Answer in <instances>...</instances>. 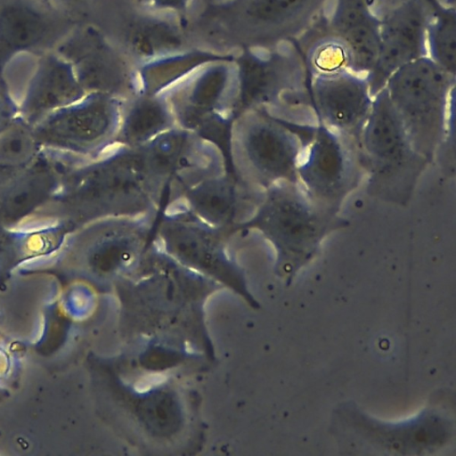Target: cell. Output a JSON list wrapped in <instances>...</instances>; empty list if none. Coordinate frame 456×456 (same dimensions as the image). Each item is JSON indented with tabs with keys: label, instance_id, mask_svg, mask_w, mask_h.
Masks as SVG:
<instances>
[{
	"label": "cell",
	"instance_id": "cell-1",
	"mask_svg": "<svg viewBox=\"0 0 456 456\" xmlns=\"http://www.w3.org/2000/svg\"><path fill=\"white\" fill-rule=\"evenodd\" d=\"M164 195L138 148L116 146L69 176L63 204L80 227L106 218L158 216Z\"/></svg>",
	"mask_w": 456,
	"mask_h": 456
},
{
	"label": "cell",
	"instance_id": "cell-2",
	"mask_svg": "<svg viewBox=\"0 0 456 456\" xmlns=\"http://www.w3.org/2000/svg\"><path fill=\"white\" fill-rule=\"evenodd\" d=\"M441 390L415 416L396 422L373 418L354 402L337 405L330 433L342 454L427 455L446 448L455 434L454 409Z\"/></svg>",
	"mask_w": 456,
	"mask_h": 456
},
{
	"label": "cell",
	"instance_id": "cell-3",
	"mask_svg": "<svg viewBox=\"0 0 456 456\" xmlns=\"http://www.w3.org/2000/svg\"><path fill=\"white\" fill-rule=\"evenodd\" d=\"M348 221L312 200L297 183L281 182L265 190L246 227L257 231L275 252V273L290 285L317 255L324 239Z\"/></svg>",
	"mask_w": 456,
	"mask_h": 456
},
{
	"label": "cell",
	"instance_id": "cell-4",
	"mask_svg": "<svg viewBox=\"0 0 456 456\" xmlns=\"http://www.w3.org/2000/svg\"><path fill=\"white\" fill-rule=\"evenodd\" d=\"M359 152L367 176V193L406 206L429 161L412 146L385 88L373 97Z\"/></svg>",
	"mask_w": 456,
	"mask_h": 456
},
{
	"label": "cell",
	"instance_id": "cell-5",
	"mask_svg": "<svg viewBox=\"0 0 456 456\" xmlns=\"http://www.w3.org/2000/svg\"><path fill=\"white\" fill-rule=\"evenodd\" d=\"M304 126L258 110L239 111L226 142L231 171L263 191L281 182L297 183Z\"/></svg>",
	"mask_w": 456,
	"mask_h": 456
},
{
	"label": "cell",
	"instance_id": "cell-6",
	"mask_svg": "<svg viewBox=\"0 0 456 456\" xmlns=\"http://www.w3.org/2000/svg\"><path fill=\"white\" fill-rule=\"evenodd\" d=\"M455 77L424 56L397 69L383 87L412 146L429 162L448 133Z\"/></svg>",
	"mask_w": 456,
	"mask_h": 456
},
{
	"label": "cell",
	"instance_id": "cell-7",
	"mask_svg": "<svg viewBox=\"0 0 456 456\" xmlns=\"http://www.w3.org/2000/svg\"><path fill=\"white\" fill-rule=\"evenodd\" d=\"M160 94L177 127L209 139L225 151L230 125L240 110L232 56L200 67Z\"/></svg>",
	"mask_w": 456,
	"mask_h": 456
},
{
	"label": "cell",
	"instance_id": "cell-8",
	"mask_svg": "<svg viewBox=\"0 0 456 456\" xmlns=\"http://www.w3.org/2000/svg\"><path fill=\"white\" fill-rule=\"evenodd\" d=\"M362 175L358 142L319 123L304 126L297 178L317 205L338 213Z\"/></svg>",
	"mask_w": 456,
	"mask_h": 456
},
{
	"label": "cell",
	"instance_id": "cell-9",
	"mask_svg": "<svg viewBox=\"0 0 456 456\" xmlns=\"http://www.w3.org/2000/svg\"><path fill=\"white\" fill-rule=\"evenodd\" d=\"M137 148L149 174L167 194L166 204L195 183L228 169L222 147L180 127Z\"/></svg>",
	"mask_w": 456,
	"mask_h": 456
},
{
	"label": "cell",
	"instance_id": "cell-10",
	"mask_svg": "<svg viewBox=\"0 0 456 456\" xmlns=\"http://www.w3.org/2000/svg\"><path fill=\"white\" fill-rule=\"evenodd\" d=\"M121 102L86 94L53 111L35 132L38 141L95 159L117 146Z\"/></svg>",
	"mask_w": 456,
	"mask_h": 456
},
{
	"label": "cell",
	"instance_id": "cell-11",
	"mask_svg": "<svg viewBox=\"0 0 456 456\" xmlns=\"http://www.w3.org/2000/svg\"><path fill=\"white\" fill-rule=\"evenodd\" d=\"M0 78L5 86L19 84L24 89L23 110L32 118L69 105L86 94L72 65L55 51L14 57L4 66Z\"/></svg>",
	"mask_w": 456,
	"mask_h": 456
},
{
	"label": "cell",
	"instance_id": "cell-12",
	"mask_svg": "<svg viewBox=\"0 0 456 456\" xmlns=\"http://www.w3.org/2000/svg\"><path fill=\"white\" fill-rule=\"evenodd\" d=\"M265 191L226 169L191 186L175 200L166 204L165 208L183 210L230 234L250 223Z\"/></svg>",
	"mask_w": 456,
	"mask_h": 456
},
{
	"label": "cell",
	"instance_id": "cell-13",
	"mask_svg": "<svg viewBox=\"0 0 456 456\" xmlns=\"http://www.w3.org/2000/svg\"><path fill=\"white\" fill-rule=\"evenodd\" d=\"M77 23L48 0H0V74L18 55L54 51Z\"/></svg>",
	"mask_w": 456,
	"mask_h": 456
},
{
	"label": "cell",
	"instance_id": "cell-14",
	"mask_svg": "<svg viewBox=\"0 0 456 456\" xmlns=\"http://www.w3.org/2000/svg\"><path fill=\"white\" fill-rule=\"evenodd\" d=\"M308 89L318 123L359 145L374 97L367 77L350 69L313 74Z\"/></svg>",
	"mask_w": 456,
	"mask_h": 456
},
{
	"label": "cell",
	"instance_id": "cell-15",
	"mask_svg": "<svg viewBox=\"0 0 456 456\" xmlns=\"http://www.w3.org/2000/svg\"><path fill=\"white\" fill-rule=\"evenodd\" d=\"M54 51L72 65L86 94H102L122 102L140 92L136 72L107 61L101 35L86 21L77 23Z\"/></svg>",
	"mask_w": 456,
	"mask_h": 456
},
{
	"label": "cell",
	"instance_id": "cell-16",
	"mask_svg": "<svg viewBox=\"0 0 456 456\" xmlns=\"http://www.w3.org/2000/svg\"><path fill=\"white\" fill-rule=\"evenodd\" d=\"M427 22L424 0H404L381 19L376 60L367 75L373 96L397 69L428 56Z\"/></svg>",
	"mask_w": 456,
	"mask_h": 456
},
{
	"label": "cell",
	"instance_id": "cell-17",
	"mask_svg": "<svg viewBox=\"0 0 456 456\" xmlns=\"http://www.w3.org/2000/svg\"><path fill=\"white\" fill-rule=\"evenodd\" d=\"M330 0H238L240 22L254 42L268 47L294 42L321 16Z\"/></svg>",
	"mask_w": 456,
	"mask_h": 456
},
{
	"label": "cell",
	"instance_id": "cell-18",
	"mask_svg": "<svg viewBox=\"0 0 456 456\" xmlns=\"http://www.w3.org/2000/svg\"><path fill=\"white\" fill-rule=\"evenodd\" d=\"M380 22L373 0H330L315 21L345 45L351 70L366 77L376 60Z\"/></svg>",
	"mask_w": 456,
	"mask_h": 456
},
{
	"label": "cell",
	"instance_id": "cell-19",
	"mask_svg": "<svg viewBox=\"0 0 456 456\" xmlns=\"http://www.w3.org/2000/svg\"><path fill=\"white\" fill-rule=\"evenodd\" d=\"M154 235L162 252L191 263L214 264L229 252V234L181 209L165 208Z\"/></svg>",
	"mask_w": 456,
	"mask_h": 456
},
{
	"label": "cell",
	"instance_id": "cell-20",
	"mask_svg": "<svg viewBox=\"0 0 456 456\" xmlns=\"http://www.w3.org/2000/svg\"><path fill=\"white\" fill-rule=\"evenodd\" d=\"M177 127L163 94L138 92L121 102L117 146L136 148Z\"/></svg>",
	"mask_w": 456,
	"mask_h": 456
},
{
	"label": "cell",
	"instance_id": "cell-21",
	"mask_svg": "<svg viewBox=\"0 0 456 456\" xmlns=\"http://www.w3.org/2000/svg\"><path fill=\"white\" fill-rule=\"evenodd\" d=\"M228 57L206 50H179L144 61L136 70L139 90L163 94L200 67Z\"/></svg>",
	"mask_w": 456,
	"mask_h": 456
},
{
	"label": "cell",
	"instance_id": "cell-22",
	"mask_svg": "<svg viewBox=\"0 0 456 456\" xmlns=\"http://www.w3.org/2000/svg\"><path fill=\"white\" fill-rule=\"evenodd\" d=\"M0 187V222H15L36 208L50 194L54 183L50 171L35 169Z\"/></svg>",
	"mask_w": 456,
	"mask_h": 456
},
{
	"label": "cell",
	"instance_id": "cell-23",
	"mask_svg": "<svg viewBox=\"0 0 456 456\" xmlns=\"http://www.w3.org/2000/svg\"><path fill=\"white\" fill-rule=\"evenodd\" d=\"M428 8V56L456 75V11L440 0H424Z\"/></svg>",
	"mask_w": 456,
	"mask_h": 456
},
{
	"label": "cell",
	"instance_id": "cell-24",
	"mask_svg": "<svg viewBox=\"0 0 456 456\" xmlns=\"http://www.w3.org/2000/svg\"><path fill=\"white\" fill-rule=\"evenodd\" d=\"M37 138L26 126L10 124L0 130V182L4 184L19 175L33 159Z\"/></svg>",
	"mask_w": 456,
	"mask_h": 456
},
{
	"label": "cell",
	"instance_id": "cell-25",
	"mask_svg": "<svg viewBox=\"0 0 456 456\" xmlns=\"http://www.w3.org/2000/svg\"><path fill=\"white\" fill-rule=\"evenodd\" d=\"M142 21L131 28L129 44L142 62L180 50L178 32L169 23L156 18Z\"/></svg>",
	"mask_w": 456,
	"mask_h": 456
},
{
	"label": "cell",
	"instance_id": "cell-26",
	"mask_svg": "<svg viewBox=\"0 0 456 456\" xmlns=\"http://www.w3.org/2000/svg\"><path fill=\"white\" fill-rule=\"evenodd\" d=\"M192 0H134L140 6L156 15H179L187 12Z\"/></svg>",
	"mask_w": 456,
	"mask_h": 456
},
{
	"label": "cell",
	"instance_id": "cell-27",
	"mask_svg": "<svg viewBox=\"0 0 456 456\" xmlns=\"http://www.w3.org/2000/svg\"><path fill=\"white\" fill-rule=\"evenodd\" d=\"M61 12L76 22L86 20L91 9L93 0H48Z\"/></svg>",
	"mask_w": 456,
	"mask_h": 456
}]
</instances>
